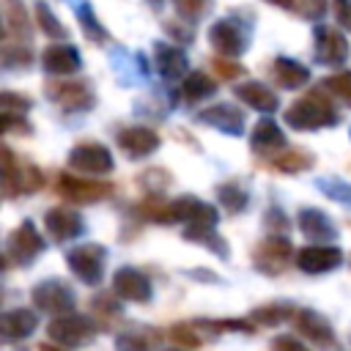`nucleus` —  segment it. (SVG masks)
Segmentation results:
<instances>
[{
	"label": "nucleus",
	"mask_w": 351,
	"mask_h": 351,
	"mask_svg": "<svg viewBox=\"0 0 351 351\" xmlns=\"http://www.w3.org/2000/svg\"><path fill=\"white\" fill-rule=\"evenodd\" d=\"M236 99H241L247 107L258 110V112H274L280 107V99L271 88H266L263 82H241L236 88Z\"/></svg>",
	"instance_id": "4be33fe9"
},
{
	"label": "nucleus",
	"mask_w": 351,
	"mask_h": 351,
	"mask_svg": "<svg viewBox=\"0 0 351 351\" xmlns=\"http://www.w3.org/2000/svg\"><path fill=\"white\" fill-rule=\"evenodd\" d=\"M36 326H38V315L33 310L16 307V310L0 313V337L3 340H25L36 332Z\"/></svg>",
	"instance_id": "aec40b11"
},
{
	"label": "nucleus",
	"mask_w": 351,
	"mask_h": 351,
	"mask_svg": "<svg viewBox=\"0 0 351 351\" xmlns=\"http://www.w3.org/2000/svg\"><path fill=\"white\" fill-rule=\"evenodd\" d=\"M38 351H63V348H58V346H44V343H41Z\"/></svg>",
	"instance_id": "09e8293b"
},
{
	"label": "nucleus",
	"mask_w": 351,
	"mask_h": 351,
	"mask_svg": "<svg viewBox=\"0 0 351 351\" xmlns=\"http://www.w3.org/2000/svg\"><path fill=\"white\" fill-rule=\"evenodd\" d=\"M208 41H211V47H214L222 58H236V55H241L244 47H247L244 33H241L239 25L230 22V19H219V22H214L211 30H208Z\"/></svg>",
	"instance_id": "2eb2a0df"
},
{
	"label": "nucleus",
	"mask_w": 351,
	"mask_h": 351,
	"mask_svg": "<svg viewBox=\"0 0 351 351\" xmlns=\"http://www.w3.org/2000/svg\"><path fill=\"white\" fill-rule=\"evenodd\" d=\"M266 3H271V5H280V8H293L296 11V0H266Z\"/></svg>",
	"instance_id": "de8ad7c7"
},
{
	"label": "nucleus",
	"mask_w": 351,
	"mask_h": 351,
	"mask_svg": "<svg viewBox=\"0 0 351 351\" xmlns=\"http://www.w3.org/2000/svg\"><path fill=\"white\" fill-rule=\"evenodd\" d=\"M30 99L27 96H22V93H11V90H3L0 93V110L3 112H16V115H22V112H27L30 110Z\"/></svg>",
	"instance_id": "e433bc0d"
},
{
	"label": "nucleus",
	"mask_w": 351,
	"mask_h": 351,
	"mask_svg": "<svg viewBox=\"0 0 351 351\" xmlns=\"http://www.w3.org/2000/svg\"><path fill=\"white\" fill-rule=\"evenodd\" d=\"M250 145H252L255 154H277V151L285 148V134L274 121L263 118V121L255 123V129L250 134Z\"/></svg>",
	"instance_id": "412c9836"
},
{
	"label": "nucleus",
	"mask_w": 351,
	"mask_h": 351,
	"mask_svg": "<svg viewBox=\"0 0 351 351\" xmlns=\"http://www.w3.org/2000/svg\"><path fill=\"white\" fill-rule=\"evenodd\" d=\"M159 343V335L151 332L148 326H137V329H126L115 337V348L118 351H154V346Z\"/></svg>",
	"instance_id": "393cba45"
},
{
	"label": "nucleus",
	"mask_w": 351,
	"mask_h": 351,
	"mask_svg": "<svg viewBox=\"0 0 351 351\" xmlns=\"http://www.w3.org/2000/svg\"><path fill=\"white\" fill-rule=\"evenodd\" d=\"M293 315V307H288V304H266V307H258V310H252V321L255 324H263V326H274V324H282L285 318H291Z\"/></svg>",
	"instance_id": "7c9ffc66"
},
{
	"label": "nucleus",
	"mask_w": 351,
	"mask_h": 351,
	"mask_svg": "<svg viewBox=\"0 0 351 351\" xmlns=\"http://www.w3.org/2000/svg\"><path fill=\"white\" fill-rule=\"evenodd\" d=\"M271 77H274V82L280 88L296 90V88H302L310 80V71H307V66H302V63H296L291 58H277L271 63Z\"/></svg>",
	"instance_id": "b1692460"
},
{
	"label": "nucleus",
	"mask_w": 351,
	"mask_h": 351,
	"mask_svg": "<svg viewBox=\"0 0 351 351\" xmlns=\"http://www.w3.org/2000/svg\"><path fill=\"white\" fill-rule=\"evenodd\" d=\"M266 228H269L271 233H285V230L291 228V222H288V217H285L280 208H269V211H266Z\"/></svg>",
	"instance_id": "37998d69"
},
{
	"label": "nucleus",
	"mask_w": 351,
	"mask_h": 351,
	"mask_svg": "<svg viewBox=\"0 0 351 351\" xmlns=\"http://www.w3.org/2000/svg\"><path fill=\"white\" fill-rule=\"evenodd\" d=\"M296 225H299L302 236L310 239V241H335L337 239L335 222L321 208H302L299 217H296Z\"/></svg>",
	"instance_id": "f3484780"
},
{
	"label": "nucleus",
	"mask_w": 351,
	"mask_h": 351,
	"mask_svg": "<svg viewBox=\"0 0 351 351\" xmlns=\"http://www.w3.org/2000/svg\"><path fill=\"white\" fill-rule=\"evenodd\" d=\"M197 121L225 132V134H241L244 132V112L233 104H214L197 112Z\"/></svg>",
	"instance_id": "6ab92c4d"
},
{
	"label": "nucleus",
	"mask_w": 351,
	"mask_h": 351,
	"mask_svg": "<svg viewBox=\"0 0 351 351\" xmlns=\"http://www.w3.org/2000/svg\"><path fill=\"white\" fill-rule=\"evenodd\" d=\"M348 55V41L340 30L335 27H315V60L324 63V66H337L343 63Z\"/></svg>",
	"instance_id": "f8f14e48"
},
{
	"label": "nucleus",
	"mask_w": 351,
	"mask_h": 351,
	"mask_svg": "<svg viewBox=\"0 0 351 351\" xmlns=\"http://www.w3.org/2000/svg\"><path fill=\"white\" fill-rule=\"evenodd\" d=\"M296 11L304 19H318L326 11V0H296Z\"/></svg>",
	"instance_id": "a19ab883"
},
{
	"label": "nucleus",
	"mask_w": 351,
	"mask_h": 351,
	"mask_svg": "<svg viewBox=\"0 0 351 351\" xmlns=\"http://www.w3.org/2000/svg\"><path fill=\"white\" fill-rule=\"evenodd\" d=\"M36 22H38V27H41L47 36H52V38H63V36H66V27H63L60 19L52 14V8L44 5V3H36Z\"/></svg>",
	"instance_id": "2f4dec72"
},
{
	"label": "nucleus",
	"mask_w": 351,
	"mask_h": 351,
	"mask_svg": "<svg viewBox=\"0 0 351 351\" xmlns=\"http://www.w3.org/2000/svg\"><path fill=\"white\" fill-rule=\"evenodd\" d=\"M118 145L129 159H143L159 148V134L148 126H126L118 132Z\"/></svg>",
	"instance_id": "ddd939ff"
},
{
	"label": "nucleus",
	"mask_w": 351,
	"mask_h": 351,
	"mask_svg": "<svg viewBox=\"0 0 351 351\" xmlns=\"http://www.w3.org/2000/svg\"><path fill=\"white\" fill-rule=\"evenodd\" d=\"M112 291H115L121 299L137 302V304L151 302V293H154V291H151V280H148L143 271L132 269V266L115 269V274H112Z\"/></svg>",
	"instance_id": "9d476101"
},
{
	"label": "nucleus",
	"mask_w": 351,
	"mask_h": 351,
	"mask_svg": "<svg viewBox=\"0 0 351 351\" xmlns=\"http://www.w3.org/2000/svg\"><path fill=\"white\" fill-rule=\"evenodd\" d=\"M217 197H219V206L228 211V214H241L247 206H250V195L241 184L236 181H228V184H219L217 186Z\"/></svg>",
	"instance_id": "bb28decb"
},
{
	"label": "nucleus",
	"mask_w": 351,
	"mask_h": 351,
	"mask_svg": "<svg viewBox=\"0 0 351 351\" xmlns=\"http://www.w3.org/2000/svg\"><path fill=\"white\" fill-rule=\"evenodd\" d=\"M0 36H3V25H0Z\"/></svg>",
	"instance_id": "3c124183"
},
{
	"label": "nucleus",
	"mask_w": 351,
	"mask_h": 351,
	"mask_svg": "<svg viewBox=\"0 0 351 351\" xmlns=\"http://www.w3.org/2000/svg\"><path fill=\"white\" fill-rule=\"evenodd\" d=\"M324 88L351 104V71H340V74L326 77V80H324Z\"/></svg>",
	"instance_id": "f704fd0d"
},
{
	"label": "nucleus",
	"mask_w": 351,
	"mask_h": 351,
	"mask_svg": "<svg viewBox=\"0 0 351 351\" xmlns=\"http://www.w3.org/2000/svg\"><path fill=\"white\" fill-rule=\"evenodd\" d=\"M206 3H208V0H176V8H178L181 16L197 19V16L206 11Z\"/></svg>",
	"instance_id": "79ce46f5"
},
{
	"label": "nucleus",
	"mask_w": 351,
	"mask_h": 351,
	"mask_svg": "<svg viewBox=\"0 0 351 351\" xmlns=\"http://www.w3.org/2000/svg\"><path fill=\"white\" fill-rule=\"evenodd\" d=\"M154 66L165 80H176L186 74V55L170 44H154Z\"/></svg>",
	"instance_id": "5701e85b"
},
{
	"label": "nucleus",
	"mask_w": 351,
	"mask_h": 351,
	"mask_svg": "<svg viewBox=\"0 0 351 351\" xmlns=\"http://www.w3.org/2000/svg\"><path fill=\"white\" fill-rule=\"evenodd\" d=\"M47 335H49V340H55L66 348H77V346H85L96 337V326L85 315L66 313V315H58L47 324Z\"/></svg>",
	"instance_id": "20e7f679"
},
{
	"label": "nucleus",
	"mask_w": 351,
	"mask_h": 351,
	"mask_svg": "<svg viewBox=\"0 0 351 351\" xmlns=\"http://www.w3.org/2000/svg\"><path fill=\"white\" fill-rule=\"evenodd\" d=\"M93 307H96V315H101V324H107L110 318H118L121 315V304L115 299H110L107 293L104 296H96L93 299Z\"/></svg>",
	"instance_id": "58836bf2"
},
{
	"label": "nucleus",
	"mask_w": 351,
	"mask_h": 351,
	"mask_svg": "<svg viewBox=\"0 0 351 351\" xmlns=\"http://www.w3.org/2000/svg\"><path fill=\"white\" fill-rule=\"evenodd\" d=\"M44 228L55 241H71V239L82 236L85 222H82V217L77 211H71L66 206H55V208H49L44 214Z\"/></svg>",
	"instance_id": "9b49d317"
},
{
	"label": "nucleus",
	"mask_w": 351,
	"mask_h": 351,
	"mask_svg": "<svg viewBox=\"0 0 351 351\" xmlns=\"http://www.w3.org/2000/svg\"><path fill=\"white\" fill-rule=\"evenodd\" d=\"M30 299H33V304H36L38 310L52 313V315H66V313L74 310V293H71V288H69L66 282H60V280H44V282H38V285L33 288Z\"/></svg>",
	"instance_id": "0eeeda50"
},
{
	"label": "nucleus",
	"mask_w": 351,
	"mask_h": 351,
	"mask_svg": "<svg viewBox=\"0 0 351 351\" xmlns=\"http://www.w3.org/2000/svg\"><path fill=\"white\" fill-rule=\"evenodd\" d=\"M69 167L82 176H107L115 162L107 145L101 143H80L69 151Z\"/></svg>",
	"instance_id": "39448f33"
},
{
	"label": "nucleus",
	"mask_w": 351,
	"mask_h": 351,
	"mask_svg": "<svg viewBox=\"0 0 351 351\" xmlns=\"http://www.w3.org/2000/svg\"><path fill=\"white\" fill-rule=\"evenodd\" d=\"M170 351H189V348H170Z\"/></svg>",
	"instance_id": "8fccbe9b"
},
{
	"label": "nucleus",
	"mask_w": 351,
	"mask_h": 351,
	"mask_svg": "<svg viewBox=\"0 0 351 351\" xmlns=\"http://www.w3.org/2000/svg\"><path fill=\"white\" fill-rule=\"evenodd\" d=\"M293 258V247L282 233H271L252 250V263L263 274H282Z\"/></svg>",
	"instance_id": "7ed1b4c3"
},
{
	"label": "nucleus",
	"mask_w": 351,
	"mask_h": 351,
	"mask_svg": "<svg viewBox=\"0 0 351 351\" xmlns=\"http://www.w3.org/2000/svg\"><path fill=\"white\" fill-rule=\"evenodd\" d=\"M58 192L71 203H99L112 195V184L85 176H60Z\"/></svg>",
	"instance_id": "423d86ee"
},
{
	"label": "nucleus",
	"mask_w": 351,
	"mask_h": 351,
	"mask_svg": "<svg viewBox=\"0 0 351 351\" xmlns=\"http://www.w3.org/2000/svg\"><path fill=\"white\" fill-rule=\"evenodd\" d=\"M30 60V52L22 47H0V69H25Z\"/></svg>",
	"instance_id": "72a5a7b5"
},
{
	"label": "nucleus",
	"mask_w": 351,
	"mask_h": 351,
	"mask_svg": "<svg viewBox=\"0 0 351 351\" xmlns=\"http://www.w3.org/2000/svg\"><path fill=\"white\" fill-rule=\"evenodd\" d=\"M291 321H293V329L302 337H307L310 343H315L318 348H324V351H332L335 348V332H332L329 321L324 315H318L315 310H307V307L293 310Z\"/></svg>",
	"instance_id": "6e6552de"
},
{
	"label": "nucleus",
	"mask_w": 351,
	"mask_h": 351,
	"mask_svg": "<svg viewBox=\"0 0 351 351\" xmlns=\"http://www.w3.org/2000/svg\"><path fill=\"white\" fill-rule=\"evenodd\" d=\"M318 189L326 197H332V200H337V203L351 208V184H346L340 178H326V181H318Z\"/></svg>",
	"instance_id": "473e14b6"
},
{
	"label": "nucleus",
	"mask_w": 351,
	"mask_h": 351,
	"mask_svg": "<svg viewBox=\"0 0 351 351\" xmlns=\"http://www.w3.org/2000/svg\"><path fill=\"white\" fill-rule=\"evenodd\" d=\"M214 71H217L219 77H225V80H236V77L244 74V66L230 63V60H225V58H217V60H214Z\"/></svg>",
	"instance_id": "c03bdc74"
},
{
	"label": "nucleus",
	"mask_w": 351,
	"mask_h": 351,
	"mask_svg": "<svg viewBox=\"0 0 351 351\" xmlns=\"http://www.w3.org/2000/svg\"><path fill=\"white\" fill-rule=\"evenodd\" d=\"M104 261H107V250L101 244H80L74 250L66 252V263L71 269V274L77 280H82L85 285H99L104 277Z\"/></svg>",
	"instance_id": "f03ea898"
},
{
	"label": "nucleus",
	"mask_w": 351,
	"mask_h": 351,
	"mask_svg": "<svg viewBox=\"0 0 351 351\" xmlns=\"http://www.w3.org/2000/svg\"><path fill=\"white\" fill-rule=\"evenodd\" d=\"M47 93L52 101H58L69 112H80L93 104V96H90L88 85H82V82H52V85H47Z\"/></svg>",
	"instance_id": "a211bd4d"
},
{
	"label": "nucleus",
	"mask_w": 351,
	"mask_h": 351,
	"mask_svg": "<svg viewBox=\"0 0 351 351\" xmlns=\"http://www.w3.org/2000/svg\"><path fill=\"white\" fill-rule=\"evenodd\" d=\"M44 186V173L36 165H19L16 167V181H14V195L19 192H36Z\"/></svg>",
	"instance_id": "c85d7f7f"
},
{
	"label": "nucleus",
	"mask_w": 351,
	"mask_h": 351,
	"mask_svg": "<svg viewBox=\"0 0 351 351\" xmlns=\"http://www.w3.org/2000/svg\"><path fill=\"white\" fill-rule=\"evenodd\" d=\"M41 250H44V239H41V233L36 230V225H33L30 219H25V222L8 236V252H11V258L19 261V263H30Z\"/></svg>",
	"instance_id": "4468645a"
},
{
	"label": "nucleus",
	"mask_w": 351,
	"mask_h": 351,
	"mask_svg": "<svg viewBox=\"0 0 351 351\" xmlns=\"http://www.w3.org/2000/svg\"><path fill=\"white\" fill-rule=\"evenodd\" d=\"M41 66H44L47 74L66 77V74L80 71L82 60H80V52L71 44H52V47H47L41 52Z\"/></svg>",
	"instance_id": "dca6fc26"
},
{
	"label": "nucleus",
	"mask_w": 351,
	"mask_h": 351,
	"mask_svg": "<svg viewBox=\"0 0 351 351\" xmlns=\"http://www.w3.org/2000/svg\"><path fill=\"white\" fill-rule=\"evenodd\" d=\"M154 3H162V0H154Z\"/></svg>",
	"instance_id": "603ef678"
},
{
	"label": "nucleus",
	"mask_w": 351,
	"mask_h": 351,
	"mask_svg": "<svg viewBox=\"0 0 351 351\" xmlns=\"http://www.w3.org/2000/svg\"><path fill=\"white\" fill-rule=\"evenodd\" d=\"M343 263V252L340 247H329V244H310L304 250L296 252V266L304 274H326L332 269H337Z\"/></svg>",
	"instance_id": "1a4fd4ad"
},
{
	"label": "nucleus",
	"mask_w": 351,
	"mask_h": 351,
	"mask_svg": "<svg viewBox=\"0 0 351 351\" xmlns=\"http://www.w3.org/2000/svg\"><path fill=\"white\" fill-rule=\"evenodd\" d=\"M5 8H8V22L16 33H27V14H25V5L19 0H5Z\"/></svg>",
	"instance_id": "4c0bfd02"
},
{
	"label": "nucleus",
	"mask_w": 351,
	"mask_h": 351,
	"mask_svg": "<svg viewBox=\"0 0 351 351\" xmlns=\"http://www.w3.org/2000/svg\"><path fill=\"white\" fill-rule=\"evenodd\" d=\"M214 90H217V82H214L208 74H203V71H192V74H186L184 82H181V93H184L186 101L208 99Z\"/></svg>",
	"instance_id": "cd10ccee"
},
{
	"label": "nucleus",
	"mask_w": 351,
	"mask_h": 351,
	"mask_svg": "<svg viewBox=\"0 0 351 351\" xmlns=\"http://www.w3.org/2000/svg\"><path fill=\"white\" fill-rule=\"evenodd\" d=\"M77 16H80V25L85 30V36L93 41V44H104L107 41V30L101 27V22L93 16V8L88 3H80L77 5Z\"/></svg>",
	"instance_id": "c756f323"
},
{
	"label": "nucleus",
	"mask_w": 351,
	"mask_h": 351,
	"mask_svg": "<svg viewBox=\"0 0 351 351\" xmlns=\"http://www.w3.org/2000/svg\"><path fill=\"white\" fill-rule=\"evenodd\" d=\"M315 165L313 154L310 151H302V148H291V151H282L271 159V167L280 170V173H302V170H310Z\"/></svg>",
	"instance_id": "a878e982"
},
{
	"label": "nucleus",
	"mask_w": 351,
	"mask_h": 351,
	"mask_svg": "<svg viewBox=\"0 0 351 351\" xmlns=\"http://www.w3.org/2000/svg\"><path fill=\"white\" fill-rule=\"evenodd\" d=\"M285 123L291 129H299V132L335 126L337 123V110H335V104L329 101V96L324 90L313 88L285 110Z\"/></svg>",
	"instance_id": "f257e3e1"
},
{
	"label": "nucleus",
	"mask_w": 351,
	"mask_h": 351,
	"mask_svg": "<svg viewBox=\"0 0 351 351\" xmlns=\"http://www.w3.org/2000/svg\"><path fill=\"white\" fill-rule=\"evenodd\" d=\"M271 351H310V348L304 343H299L296 337H291V335H280V337L271 340Z\"/></svg>",
	"instance_id": "a18cd8bd"
},
{
	"label": "nucleus",
	"mask_w": 351,
	"mask_h": 351,
	"mask_svg": "<svg viewBox=\"0 0 351 351\" xmlns=\"http://www.w3.org/2000/svg\"><path fill=\"white\" fill-rule=\"evenodd\" d=\"M335 19L343 30L351 33V0H335Z\"/></svg>",
	"instance_id": "49530a36"
},
{
	"label": "nucleus",
	"mask_w": 351,
	"mask_h": 351,
	"mask_svg": "<svg viewBox=\"0 0 351 351\" xmlns=\"http://www.w3.org/2000/svg\"><path fill=\"white\" fill-rule=\"evenodd\" d=\"M200 324L214 326L217 332H219V329H230V332H247V335H250V332H255V329H252V324H250V321H241V318H233V321H230V318H225V321H200Z\"/></svg>",
	"instance_id": "ea45409f"
},
{
	"label": "nucleus",
	"mask_w": 351,
	"mask_h": 351,
	"mask_svg": "<svg viewBox=\"0 0 351 351\" xmlns=\"http://www.w3.org/2000/svg\"><path fill=\"white\" fill-rule=\"evenodd\" d=\"M170 337L176 340V346H181V348H197L203 340H200V335L189 326V324H176V326H170Z\"/></svg>",
	"instance_id": "c9c22d12"
}]
</instances>
